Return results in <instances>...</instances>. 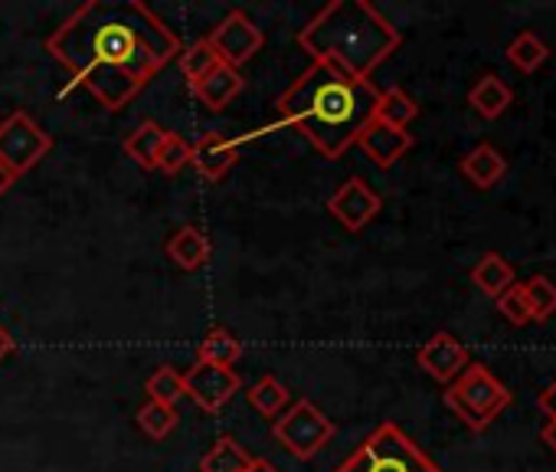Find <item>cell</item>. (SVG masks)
<instances>
[{
	"instance_id": "6da1fadb",
	"label": "cell",
	"mask_w": 556,
	"mask_h": 472,
	"mask_svg": "<svg viewBox=\"0 0 556 472\" xmlns=\"http://www.w3.org/2000/svg\"><path fill=\"white\" fill-rule=\"evenodd\" d=\"M180 50L177 34L141 0H86L47 37V53L70 70L73 86L109 112L131 105Z\"/></svg>"
},
{
	"instance_id": "7a4b0ae2",
	"label": "cell",
	"mask_w": 556,
	"mask_h": 472,
	"mask_svg": "<svg viewBox=\"0 0 556 472\" xmlns=\"http://www.w3.org/2000/svg\"><path fill=\"white\" fill-rule=\"evenodd\" d=\"M377 99L380 89L374 83L312 63L278 96V112H282V125L302 132L321 158L338 161L351 145H357L361 128L377 112Z\"/></svg>"
},
{
	"instance_id": "3957f363",
	"label": "cell",
	"mask_w": 556,
	"mask_h": 472,
	"mask_svg": "<svg viewBox=\"0 0 556 472\" xmlns=\"http://www.w3.org/2000/svg\"><path fill=\"white\" fill-rule=\"evenodd\" d=\"M400 44V30L367 0H331L299 30V47L312 63L364 83H370Z\"/></svg>"
},
{
	"instance_id": "277c9868",
	"label": "cell",
	"mask_w": 556,
	"mask_h": 472,
	"mask_svg": "<svg viewBox=\"0 0 556 472\" xmlns=\"http://www.w3.org/2000/svg\"><path fill=\"white\" fill-rule=\"evenodd\" d=\"M334 472H442L393 420H383Z\"/></svg>"
},
{
	"instance_id": "5b68a950",
	"label": "cell",
	"mask_w": 556,
	"mask_h": 472,
	"mask_svg": "<svg viewBox=\"0 0 556 472\" xmlns=\"http://www.w3.org/2000/svg\"><path fill=\"white\" fill-rule=\"evenodd\" d=\"M510 390L484 364H468L445 390V407L475 433L488 430L510 407Z\"/></svg>"
},
{
	"instance_id": "8992f818",
	"label": "cell",
	"mask_w": 556,
	"mask_h": 472,
	"mask_svg": "<svg viewBox=\"0 0 556 472\" xmlns=\"http://www.w3.org/2000/svg\"><path fill=\"white\" fill-rule=\"evenodd\" d=\"M271 436L286 452H292L295 459L305 462V459L318 456L334 439V420L321 407H315L308 397H302V400L289 403L286 413H278L271 420Z\"/></svg>"
},
{
	"instance_id": "52a82bcc",
	"label": "cell",
	"mask_w": 556,
	"mask_h": 472,
	"mask_svg": "<svg viewBox=\"0 0 556 472\" xmlns=\"http://www.w3.org/2000/svg\"><path fill=\"white\" fill-rule=\"evenodd\" d=\"M53 148L50 132L27 112H11L0 122V164L14 177L34 171Z\"/></svg>"
},
{
	"instance_id": "ba28073f",
	"label": "cell",
	"mask_w": 556,
	"mask_h": 472,
	"mask_svg": "<svg viewBox=\"0 0 556 472\" xmlns=\"http://www.w3.org/2000/svg\"><path fill=\"white\" fill-rule=\"evenodd\" d=\"M206 40H210L213 53L219 57V63L223 66H232V70H239L242 63H249L265 47V34L255 27V21L245 11H229L213 27V34Z\"/></svg>"
},
{
	"instance_id": "9c48e42d",
	"label": "cell",
	"mask_w": 556,
	"mask_h": 472,
	"mask_svg": "<svg viewBox=\"0 0 556 472\" xmlns=\"http://www.w3.org/2000/svg\"><path fill=\"white\" fill-rule=\"evenodd\" d=\"M239 390H242V377L232 368L193 361L184 374V397H190L206 413H219Z\"/></svg>"
},
{
	"instance_id": "30bf717a",
	"label": "cell",
	"mask_w": 556,
	"mask_h": 472,
	"mask_svg": "<svg viewBox=\"0 0 556 472\" xmlns=\"http://www.w3.org/2000/svg\"><path fill=\"white\" fill-rule=\"evenodd\" d=\"M383 210V197L364 181V177H348L331 197H328V213L351 233H361L377 213Z\"/></svg>"
},
{
	"instance_id": "8fae6325",
	"label": "cell",
	"mask_w": 556,
	"mask_h": 472,
	"mask_svg": "<svg viewBox=\"0 0 556 472\" xmlns=\"http://www.w3.org/2000/svg\"><path fill=\"white\" fill-rule=\"evenodd\" d=\"M416 364L435 377L439 384H452L468 364H471V355L468 348L452 335V332H435L419 351H416Z\"/></svg>"
},
{
	"instance_id": "7c38bea8",
	"label": "cell",
	"mask_w": 556,
	"mask_h": 472,
	"mask_svg": "<svg viewBox=\"0 0 556 472\" xmlns=\"http://www.w3.org/2000/svg\"><path fill=\"white\" fill-rule=\"evenodd\" d=\"M357 145H361V151L377 164V167H393L409 148H413V135L406 132V128H393V125H387V122H380V119H370L364 128H361V135H357Z\"/></svg>"
},
{
	"instance_id": "4fadbf2b",
	"label": "cell",
	"mask_w": 556,
	"mask_h": 472,
	"mask_svg": "<svg viewBox=\"0 0 556 472\" xmlns=\"http://www.w3.org/2000/svg\"><path fill=\"white\" fill-rule=\"evenodd\" d=\"M236 158H239V141L219 132H206L200 141L190 145V164L203 181H223L236 164Z\"/></svg>"
},
{
	"instance_id": "5bb4252c",
	"label": "cell",
	"mask_w": 556,
	"mask_h": 472,
	"mask_svg": "<svg viewBox=\"0 0 556 472\" xmlns=\"http://www.w3.org/2000/svg\"><path fill=\"white\" fill-rule=\"evenodd\" d=\"M164 250H167L170 263H174L177 270H184V273H197L200 266H206V260H210V253H213L210 236H206L200 226H193V223L174 229Z\"/></svg>"
},
{
	"instance_id": "9a60e30c",
	"label": "cell",
	"mask_w": 556,
	"mask_h": 472,
	"mask_svg": "<svg viewBox=\"0 0 556 472\" xmlns=\"http://www.w3.org/2000/svg\"><path fill=\"white\" fill-rule=\"evenodd\" d=\"M458 171H462V177H465L471 187L491 190V187L507 174V158H504L494 145H478V148H471V151L462 158Z\"/></svg>"
},
{
	"instance_id": "2e32d148",
	"label": "cell",
	"mask_w": 556,
	"mask_h": 472,
	"mask_svg": "<svg viewBox=\"0 0 556 472\" xmlns=\"http://www.w3.org/2000/svg\"><path fill=\"white\" fill-rule=\"evenodd\" d=\"M245 89V79H242V73L239 70H232V66H216L210 76H203L197 86H193V96L210 109V112H223L239 92Z\"/></svg>"
},
{
	"instance_id": "e0dca14e",
	"label": "cell",
	"mask_w": 556,
	"mask_h": 472,
	"mask_svg": "<svg viewBox=\"0 0 556 472\" xmlns=\"http://www.w3.org/2000/svg\"><path fill=\"white\" fill-rule=\"evenodd\" d=\"M468 105H471L481 119L494 122V119H501V115L514 105V89H510L501 76L488 73V76H481V79L468 89Z\"/></svg>"
},
{
	"instance_id": "ac0fdd59",
	"label": "cell",
	"mask_w": 556,
	"mask_h": 472,
	"mask_svg": "<svg viewBox=\"0 0 556 472\" xmlns=\"http://www.w3.org/2000/svg\"><path fill=\"white\" fill-rule=\"evenodd\" d=\"M164 138H167V128H161L157 122L144 119L135 132H128V135H125L122 151H125L138 167L154 171V167H157V154H161Z\"/></svg>"
},
{
	"instance_id": "d6986e66",
	"label": "cell",
	"mask_w": 556,
	"mask_h": 472,
	"mask_svg": "<svg viewBox=\"0 0 556 472\" xmlns=\"http://www.w3.org/2000/svg\"><path fill=\"white\" fill-rule=\"evenodd\" d=\"M255 462L252 452H245V446H239L232 436H219L213 439V446L200 456L197 472H249Z\"/></svg>"
},
{
	"instance_id": "ffe728a7",
	"label": "cell",
	"mask_w": 556,
	"mask_h": 472,
	"mask_svg": "<svg viewBox=\"0 0 556 472\" xmlns=\"http://www.w3.org/2000/svg\"><path fill=\"white\" fill-rule=\"evenodd\" d=\"M471 283L475 289H481L488 299H497L504 289H510L517 283L514 266L501 257V253H484L475 266H471Z\"/></svg>"
},
{
	"instance_id": "44dd1931",
	"label": "cell",
	"mask_w": 556,
	"mask_h": 472,
	"mask_svg": "<svg viewBox=\"0 0 556 472\" xmlns=\"http://www.w3.org/2000/svg\"><path fill=\"white\" fill-rule=\"evenodd\" d=\"M245 400L252 403L255 413H262L265 420H275L278 413H286V410H289L292 390H289L282 381H278V377L265 374V377H258V381L245 390Z\"/></svg>"
},
{
	"instance_id": "7402d4cb",
	"label": "cell",
	"mask_w": 556,
	"mask_h": 472,
	"mask_svg": "<svg viewBox=\"0 0 556 472\" xmlns=\"http://www.w3.org/2000/svg\"><path fill=\"white\" fill-rule=\"evenodd\" d=\"M239 358H242V341L223 325L210 328L203 335L200 348H197V361H206V364H216V368H236Z\"/></svg>"
},
{
	"instance_id": "603a6c76",
	"label": "cell",
	"mask_w": 556,
	"mask_h": 472,
	"mask_svg": "<svg viewBox=\"0 0 556 472\" xmlns=\"http://www.w3.org/2000/svg\"><path fill=\"white\" fill-rule=\"evenodd\" d=\"M374 119H380V122H387V125H393V128H406V132H409V125L419 119V105H416V99H413L406 89L390 86V89H380Z\"/></svg>"
},
{
	"instance_id": "cb8c5ba5",
	"label": "cell",
	"mask_w": 556,
	"mask_h": 472,
	"mask_svg": "<svg viewBox=\"0 0 556 472\" xmlns=\"http://www.w3.org/2000/svg\"><path fill=\"white\" fill-rule=\"evenodd\" d=\"M504 57H507V63L514 66V70H520V73H536L546 60H549V47L533 34V30H523V34H517L510 44H507V50H504Z\"/></svg>"
},
{
	"instance_id": "d4e9b609",
	"label": "cell",
	"mask_w": 556,
	"mask_h": 472,
	"mask_svg": "<svg viewBox=\"0 0 556 472\" xmlns=\"http://www.w3.org/2000/svg\"><path fill=\"white\" fill-rule=\"evenodd\" d=\"M177 63H180V73H184L187 86L193 89L203 76H210V73L219 66V57L213 53L210 40H206V37H200V40H193L190 47H184V50H180Z\"/></svg>"
},
{
	"instance_id": "484cf974",
	"label": "cell",
	"mask_w": 556,
	"mask_h": 472,
	"mask_svg": "<svg viewBox=\"0 0 556 472\" xmlns=\"http://www.w3.org/2000/svg\"><path fill=\"white\" fill-rule=\"evenodd\" d=\"M135 423L151 436V439H167L180 417H177V407H167V403H157V400H144L135 413Z\"/></svg>"
},
{
	"instance_id": "4316f807",
	"label": "cell",
	"mask_w": 556,
	"mask_h": 472,
	"mask_svg": "<svg viewBox=\"0 0 556 472\" xmlns=\"http://www.w3.org/2000/svg\"><path fill=\"white\" fill-rule=\"evenodd\" d=\"M144 394L148 400H157V403H167L174 407L180 397H184V374L170 364H161L148 381H144Z\"/></svg>"
},
{
	"instance_id": "83f0119b",
	"label": "cell",
	"mask_w": 556,
	"mask_h": 472,
	"mask_svg": "<svg viewBox=\"0 0 556 472\" xmlns=\"http://www.w3.org/2000/svg\"><path fill=\"white\" fill-rule=\"evenodd\" d=\"M523 299H527L530 319L533 322H546L556 312V283L546 280V276H530L523 283Z\"/></svg>"
},
{
	"instance_id": "f1b7e54d",
	"label": "cell",
	"mask_w": 556,
	"mask_h": 472,
	"mask_svg": "<svg viewBox=\"0 0 556 472\" xmlns=\"http://www.w3.org/2000/svg\"><path fill=\"white\" fill-rule=\"evenodd\" d=\"M187 164H190V141H184L180 135L167 132L154 171H161V174H177V171H184Z\"/></svg>"
},
{
	"instance_id": "f546056e",
	"label": "cell",
	"mask_w": 556,
	"mask_h": 472,
	"mask_svg": "<svg viewBox=\"0 0 556 472\" xmlns=\"http://www.w3.org/2000/svg\"><path fill=\"white\" fill-rule=\"evenodd\" d=\"M494 302H497V312H501L514 328H523V325L533 322V319H530V309H527V299H523V283H514V286L504 289Z\"/></svg>"
},
{
	"instance_id": "4dcf8cb0",
	"label": "cell",
	"mask_w": 556,
	"mask_h": 472,
	"mask_svg": "<svg viewBox=\"0 0 556 472\" xmlns=\"http://www.w3.org/2000/svg\"><path fill=\"white\" fill-rule=\"evenodd\" d=\"M536 407L546 420H556V381H549L540 394H536Z\"/></svg>"
},
{
	"instance_id": "1f68e13d",
	"label": "cell",
	"mask_w": 556,
	"mask_h": 472,
	"mask_svg": "<svg viewBox=\"0 0 556 472\" xmlns=\"http://www.w3.org/2000/svg\"><path fill=\"white\" fill-rule=\"evenodd\" d=\"M14 348H17V341H14V335L4 328V322H0V361H4L8 355H14Z\"/></svg>"
},
{
	"instance_id": "d6a6232c",
	"label": "cell",
	"mask_w": 556,
	"mask_h": 472,
	"mask_svg": "<svg viewBox=\"0 0 556 472\" xmlns=\"http://www.w3.org/2000/svg\"><path fill=\"white\" fill-rule=\"evenodd\" d=\"M540 439H543V443H546V446H549V449L556 452V420H549V423L543 426V433H540Z\"/></svg>"
},
{
	"instance_id": "836d02e7",
	"label": "cell",
	"mask_w": 556,
	"mask_h": 472,
	"mask_svg": "<svg viewBox=\"0 0 556 472\" xmlns=\"http://www.w3.org/2000/svg\"><path fill=\"white\" fill-rule=\"evenodd\" d=\"M14 181H17V177H14V174H11V171L4 167V164H0V197H4V194H8V190L14 187Z\"/></svg>"
},
{
	"instance_id": "e575fe53",
	"label": "cell",
	"mask_w": 556,
	"mask_h": 472,
	"mask_svg": "<svg viewBox=\"0 0 556 472\" xmlns=\"http://www.w3.org/2000/svg\"><path fill=\"white\" fill-rule=\"evenodd\" d=\"M249 472H278V469H275V465H271V462H265V459H255V462H252V469H249Z\"/></svg>"
}]
</instances>
